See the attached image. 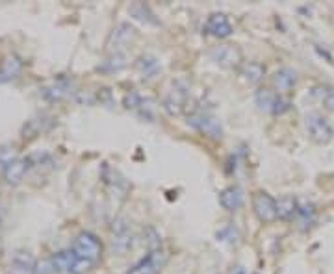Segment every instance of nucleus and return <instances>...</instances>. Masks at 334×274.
Here are the masks:
<instances>
[{
  "label": "nucleus",
  "instance_id": "f257e3e1",
  "mask_svg": "<svg viewBox=\"0 0 334 274\" xmlns=\"http://www.w3.org/2000/svg\"><path fill=\"white\" fill-rule=\"evenodd\" d=\"M305 126H307L308 137L318 143V145H327L334 137V128L330 123L321 115V113H308L305 117Z\"/></svg>",
  "mask_w": 334,
  "mask_h": 274
},
{
  "label": "nucleus",
  "instance_id": "f03ea898",
  "mask_svg": "<svg viewBox=\"0 0 334 274\" xmlns=\"http://www.w3.org/2000/svg\"><path fill=\"white\" fill-rule=\"evenodd\" d=\"M254 102L262 111L271 113V115H282L290 109V102L286 100L280 93L273 91L270 87H262L254 95Z\"/></svg>",
  "mask_w": 334,
  "mask_h": 274
},
{
  "label": "nucleus",
  "instance_id": "7ed1b4c3",
  "mask_svg": "<svg viewBox=\"0 0 334 274\" xmlns=\"http://www.w3.org/2000/svg\"><path fill=\"white\" fill-rule=\"evenodd\" d=\"M134 245V233L124 217H117L112 226V248L117 256H124Z\"/></svg>",
  "mask_w": 334,
  "mask_h": 274
},
{
  "label": "nucleus",
  "instance_id": "20e7f679",
  "mask_svg": "<svg viewBox=\"0 0 334 274\" xmlns=\"http://www.w3.org/2000/svg\"><path fill=\"white\" fill-rule=\"evenodd\" d=\"M73 252L80 259H86L89 263H95L101 254H103V243L98 241L97 236H93L89 231H82L80 236L75 239Z\"/></svg>",
  "mask_w": 334,
  "mask_h": 274
},
{
  "label": "nucleus",
  "instance_id": "39448f33",
  "mask_svg": "<svg viewBox=\"0 0 334 274\" xmlns=\"http://www.w3.org/2000/svg\"><path fill=\"white\" fill-rule=\"evenodd\" d=\"M210 58L221 69H240L243 65V52L236 45H219L210 50Z\"/></svg>",
  "mask_w": 334,
  "mask_h": 274
},
{
  "label": "nucleus",
  "instance_id": "423d86ee",
  "mask_svg": "<svg viewBox=\"0 0 334 274\" xmlns=\"http://www.w3.org/2000/svg\"><path fill=\"white\" fill-rule=\"evenodd\" d=\"M136 39H138V30L130 22H119L110 33L108 47L113 50V54H124V50L128 49L130 45H134Z\"/></svg>",
  "mask_w": 334,
  "mask_h": 274
},
{
  "label": "nucleus",
  "instance_id": "0eeeda50",
  "mask_svg": "<svg viewBox=\"0 0 334 274\" xmlns=\"http://www.w3.org/2000/svg\"><path fill=\"white\" fill-rule=\"evenodd\" d=\"M52 265H54V269L63 270V272L82 274L86 272L93 263H89L86 259H80L73 250H65V252L56 254L54 258H52Z\"/></svg>",
  "mask_w": 334,
  "mask_h": 274
},
{
  "label": "nucleus",
  "instance_id": "6e6552de",
  "mask_svg": "<svg viewBox=\"0 0 334 274\" xmlns=\"http://www.w3.org/2000/svg\"><path fill=\"white\" fill-rule=\"evenodd\" d=\"M253 211L260 222H273L277 219V200L265 191H256L253 194Z\"/></svg>",
  "mask_w": 334,
  "mask_h": 274
},
{
  "label": "nucleus",
  "instance_id": "1a4fd4ad",
  "mask_svg": "<svg viewBox=\"0 0 334 274\" xmlns=\"http://www.w3.org/2000/svg\"><path fill=\"white\" fill-rule=\"evenodd\" d=\"M188 124H191L195 130H199L201 134L208 135L212 139H221L223 137V126L214 115H208V113H193V115H189Z\"/></svg>",
  "mask_w": 334,
  "mask_h": 274
},
{
  "label": "nucleus",
  "instance_id": "9d476101",
  "mask_svg": "<svg viewBox=\"0 0 334 274\" xmlns=\"http://www.w3.org/2000/svg\"><path fill=\"white\" fill-rule=\"evenodd\" d=\"M163 263H165V254L160 248H152L151 252L147 254V258L141 259L128 274H158L162 270Z\"/></svg>",
  "mask_w": 334,
  "mask_h": 274
},
{
  "label": "nucleus",
  "instance_id": "9b49d317",
  "mask_svg": "<svg viewBox=\"0 0 334 274\" xmlns=\"http://www.w3.org/2000/svg\"><path fill=\"white\" fill-rule=\"evenodd\" d=\"M205 30L217 39H226L232 35L234 26H232L230 19H228L225 13H212V15L208 17V21H206Z\"/></svg>",
  "mask_w": 334,
  "mask_h": 274
},
{
  "label": "nucleus",
  "instance_id": "f8f14e48",
  "mask_svg": "<svg viewBox=\"0 0 334 274\" xmlns=\"http://www.w3.org/2000/svg\"><path fill=\"white\" fill-rule=\"evenodd\" d=\"M10 274H36V259L32 254L17 252L10 263Z\"/></svg>",
  "mask_w": 334,
  "mask_h": 274
},
{
  "label": "nucleus",
  "instance_id": "ddd939ff",
  "mask_svg": "<svg viewBox=\"0 0 334 274\" xmlns=\"http://www.w3.org/2000/svg\"><path fill=\"white\" fill-rule=\"evenodd\" d=\"M271 82H273V87H275L279 93H286L290 91V89H293L297 84V72L293 69H288V67H284V69H279L273 74V78H271Z\"/></svg>",
  "mask_w": 334,
  "mask_h": 274
},
{
  "label": "nucleus",
  "instance_id": "4468645a",
  "mask_svg": "<svg viewBox=\"0 0 334 274\" xmlns=\"http://www.w3.org/2000/svg\"><path fill=\"white\" fill-rule=\"evenodd\" d=\"M219 202L226 211H238L243 206V191L236 185H230L221 191Z\"/></svg>",
  "mask_w": 334,
  "mask_h": 274
},
{
  "label": "nucleus",
  "instance_id": "2eb2a0df",
  "mask_svg": "<svg viewBox=\"0 0 334 274\" xmlns=\"http://www.w3.org/2000/svg\"><path fill=\"white\" fill-rule=\"evenodd\" d=\"M184 106H186V93L180 91V89H173L171 93H167V97L163 98V109H165L169 115L177 117L184 111Z\"/></svg>",
  "mask_w": 334,
  "mask_h": 274
},
{
  "label": "nucleus",
  "instance_id": "dca6fc26",
  "mask_svg": "<svg viewBox=\"0 0 334 274\" xmlns=\"http://www.w3.org/2000/svg\"><path fill=\"white\" fill-rule=\"evenodd\" d=\"M240 72H242L243 80L249 84H260L265 76V67L258 61H247L240 67Z\"/></svg>",
  "mask_w": 334,
  "mask_h": 274
},
{
  "label": "nucleus",
  "instance_id": "f3484780",
  "mask_svg": "<svg viewBox=\"0 0 334 274\" xmlns=\"http://www.w3.org/2000/svg\"><path fill=\"white\" fill-rule=\"evenodd\" d=\"M297 210H299V202L297 199L286 194V197H280L277 200V219L288 220L291 219L293 215H297Z\"/></svg>",
  "mask_w": 334,
  "mask_h": 274
},
{
  "label": "nucleus",
  "instance_id": "a211bd4d",
  "mask_svg": "<svg viewBox=\"0 0 334 274\" xmlns=\"http://www.w3.org/2000/svg\"><path fill=\"white\" fill-rule=\"evenodd\" d=\"M136 70L140 72L143 78H151V76H154L160 70V63H158V59L154 58V56H141V58H138V61H136Z\"/></svg>",
  "mask_w": 334,
  "mask_h": 274
},
{
  "label": "nucleus",
  "instance_id": "6ab92c4d",
  "mask_svg": "<svg viewBox=\"0 0 334 274\" xmlns=\"http://www.w3.org/2000/svg\"><path fill=\"white\" fill-rule=\"evenodd\" d=\"M26 172V162H10L6 167V180L10 183H19Z\"/></svg>",
  "mask_w": 334,
  "mask_h": 274
},
{
  "label": "nucleus",
  "instance_id": "aec40b11",
  "mask_svg": "<svg viewBox=\"0 0 334 274\" xmlns=\"http://www.w3.org/2000/svg\"><path fill=\"white\" fill-rule=\"evenodd\" d=\"M21 70V61L17 58H8L2 63V69H0V82H8L11 78H15Z\"/></svg>",
  "mask_w": 334,
  "mask_h": 274
},
{
  "label": "nucleus",
  "instance_id": "412c9836",
  "mask_svg": "<svg viewBox=\"0 0 334 274\" xmlns=\"http://www.w3.org/2000/svg\"><path fill=\"white\" fill-rule=\"evenodd\" d=\"M217 239L219 241H226V243H230V245H238L240 243V231H238L236 226H225L223 230L217 231Z\"/></svg>",
  "mask_w": 334,
  "mask_h": 274
},
{
  "label": "nucleus",
  "instance_id": "4be33fe9",
  "mask_svg": "<svg viewBox=\"0 0 334 274\" xmlns=\"http://www.w3.org/2000/svg\"><path fill=\"white\" fill-rule=\"evenodd\" d=\"M297 215L301 217L303 224H312L314 220H316V210H314L312 204H303V206H299Z\"/></svg>",
  "mask_w": 334,
  "mask_h": 274
},
{
  "label": "nucleus",
  "instance_id": "5701e85b",
  "mask_svg": "<svg viewBox=\"0 0 334 274\" xmlns=\"http://www.w3.org/2000/svg\"><path fill=\"white\" fill-rule=\"evenodd\" d=\"M110 65V70H121L126 67V56L124 54H112V58L106 61Z\"/></svg>",
  "mask_w": 334,
  "mask_h": 274
},
{
  "label": "nucleus",
  "instance_id": "b1692460",
  "mask_svg": "<svg viewBox=\"0 0 334 274\" xmlns=\"http://www.w3.org/2000/svg\"><path fill=\"white\" fill-rule=\"evenodd\" d=\"M323 106L327 111L334 113V87H330L329 91L325 93V97H323Z\"/></svg>",
  "mask_w": 334,
  "mask_h": 274
},
{
  "label": "nucleus",
  "instance_id": "393cba45",
  "mask_svg": "<svg viewBox=\"0 0 334 274\" xmlns=\"http://www.w3.org/2000/svg\"><path fill=\"white\" fill-rule=\"evenodd\" d=\"M230 274H247V272H245V269H243V267H236V269L232 270Z\"/></svg>",
  "mask_w": 334,
  "mask_h": 274
},
{
  "label": "nucleus",
  "instance_id": "a878e982",
  "mask_svg": "<svg viewBox=\"0 0 334 274\" xmlns=\"http://www.w3.org/2000/svg\"><path fill=\"white\" fill-rule=\"evenodd\" d=\"M253 274H260V272H253Z\"/></svg>",
  "mask_w": 334,
  "mask_h": 274
}]
</instances>
